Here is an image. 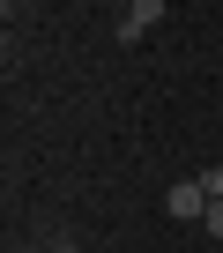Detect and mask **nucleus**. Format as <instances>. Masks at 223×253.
<instances>
[{
  "label": "nucleus",
  "mask_w": 223,
  "mask_h": 253,
  "mask_svg": "<svg viewBox=\"0 0 223 253\" xmlns=\"http://www.w3.org/2000/svg\"><path fill=\"white\" fill-rule=\"evenodd\" d=\"M164 23V0H127V8H119V23H112V30H119V45H134V38H149Z\"/></svg>",
  "instance_id": "f257e3e1"
},
{
  "label": "nucleus",
  "mask_w": 223,
  "mask_h": 253,
  "mask_svg": "<svg viewBox=\"0 0 223 253\" xmlns=\"http://www.w3.org/2000/svg\"><path fill=\"white\" fill-rule=\"evenodd\" d=\"M164 216H171V223H193V216H208V194H201V179H179V186L164 194Z\"/></svg>",
  "instance_id": "f03ea898"
},
{
  "label": "nucleus",
  "mask_w": 223,
  "mask_h": 253,
  "mask_svg": "<svg viewBox=\"0 0 223 253\" xmlns=\"http://www.w3.org/2000/svg\"><path fill=\"white\" fill-rule=\"evenodd\" d=\"M201 194H208V201H223V164H208V171H201Z\"/></svg>",
  "instance_id": "7ed1b4c3"
},
{
  "label": "nucleus",
  "mask_w": 223,
  "mask_h": 253,
  "mask_svg": "<svg viewBox=\"0 0 223 253\" xmlns=\"http://www.w3.org/2000/svg\"><path fill=\"white\" fill-rule=\"evenodd\" d=\"M201 223H208V238H223V201H208V216H201Z\"/></svg>",
  "instance_id": "20e7f679"
},
{
  "label": "nucleus",
  "mask_w": 223,
  "mask_h": 253,
  "mask_svg": "<svg viewBox=\"0 0 223 253\" xmlns=\"http://www.w3.org/2000/svg\"><path fill=\"white\" fill-rule=\"evenodd\" d=\"M60 253H82V246H60Z\"/></svg>",
  "instance_id": "39448f33"
}]
</instances>
